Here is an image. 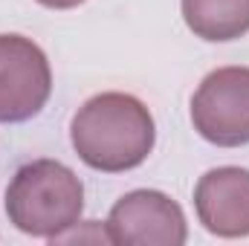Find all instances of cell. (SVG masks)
I'll list each match as a JSON object with an SVG mask.
<instances>
[{"mask_svg":"<svg viewBox=\"0 0 249 246\" xmlns=\"http://www.w3.org/2000/svg\"><path fill=\"white\" fill-rule=\"evenodd\" d=\"M70 142L78 159L93 171L122 174L148 159L157 142V124L136 96L99 93L75 110Z\"/></svg>","mask_w":249,"mask_h":246,"instance_id":"obj_1","label":"cell"},{"mask_svg":"<svg viewBox=\"0 0 249 246\" xmlns=\"http://www.w3.org/2000/svg\"><path fill=\"white\" fill-rule=\"evenodd\" d=\"M84 185L58 159H32L15 171L6 185L9 223L29 235L55 241L81 220Z\"/></svg>","mask_w":249,"mask_h":246,"instance_id":"obj_2","label":"cell"},{"mask_svg":"<svg viewBox=\"0 0 249 246\" xmlns=\"http://www.w3.org/2000/svg\"><path fill=\"white\" fill-rule=\"evenodd\" d=\"M191 124L217 148L249 145V67L212 70L191 96Z\"/></svg>","mask_w":249,"mask_h":246,"instance_id":"obj_3","label":"cell"},{"mask_svg":"<svg viewBox=\"0 0 249 246\" xmlns=\"http://www.w3.org/2000/svg\"><path fill=\"white\" fill-rule=\"evenodd\" d=\"M53 96V70L44 50L23 35H0V122L35 119Z\"/></svg>","mask_w":249,"mask_h":246,"instance_id":"obj_4","label":"cell"},{"mask_svg":"<svg viewBox=\"0 0 249 246\" xmlns=\"http://www.w3.org/2000/svg\"><path fill=\"white\" fill-rule=\"evenodd\" d=\"M107 238L119 246H183L188 223L177 200L154 188L122 194L107 214Z\"/></svg>","mask_w":249,"mask_h":246,"instance_id":"obj_5","label":"cell"},{"mask_svg":"<svg viewBox=\"0 0 249 246\" xmlns=\"http://www.w3.org/2000/svg\"><path fill=\"white\" fill-rule=\"evenodd\" d=\"M194 209L209 235L249 238V171L238 165L206 171L194 188Z\"/></svg>","mask_w":249,"mask_h":246,"instance_id":"obj_6","label":"cell"},{"mask_svg":"<svg viewBox=\"0 0 249 246\" xmlns=\"http://www.w3.org/2000/svg\"><path fill=\"white\" fill-rule=\"evenodd\" d=\"M186 26L203 41L223 44L249 32V0H180Z\"/></svg>","mask_w":249,"mask_h":246,"instance_id":"obj_7","label":"cell"},{"mask_svg":"<svg viewBox=\"0 0 249 246\" xmlns=\"http://www.w3.org/2000/svg\"><path fill=\"white\" fill-rule=\"evenodd\" d=\"M41 6H47V9H75V6H81L84 0H38Z\"/></svg>","mask_w":249,"mask_h":246,"instance_id":"obj_8","label":"cell"}]
</instances>
